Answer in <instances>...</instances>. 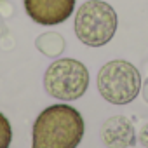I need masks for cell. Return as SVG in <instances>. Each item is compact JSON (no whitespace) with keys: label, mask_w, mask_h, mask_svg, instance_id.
<instances>
[{"label":"cell","mask_w":148,"mask_h":148,"mask_svg":"<svg viewBox=\"0 0 148 148\" xmlns=\"http://www.w3.org/2000/svg\"><path fill=\"white\" fill-rule=\"evenodd\" d=\"M86 132L84 119L70 105H52L38 113L32 131V148H77Z\"/></svg>","instance_id":"6da1fadb"},{"label":"cell","mask_w":148,"mask_h":148,"mask_svg":"<svg viewBox=\"0 0 148 148\" xmlns=\"http://www.w3.org/2000/svg\"><path fill=\"white\" fill-rule=\"evenodd\" d=\"M117 12L103 0H87L75 14V35L89 47L108 44L117 32Z\"/></svg>","instance_id":"7a4b0ae2"},{"label":"cell","mask_w":148,"mask_h":148,"mask_svg":"<svg viewBox=\"0 0 148 148\" xmlns=\"http://www.w3.org/2000/svg\"><path fill=\"white\" fill-rule=\"evenodd\" d=\"M139 70L124 59H113L98 71V91L112 105H127L141 91Z\"/></svg>","instance_id":"3957f363"},{"label":"cell","mask_w":148,"mask_h":148,"mask_svg":"<svg viewBox=\"0 0 148 148\" xmlns=\"http://www.w3.org/2000/svg\"><path fill=\"white\" fill-rule=\"evenodd\" d=\"M44 87L49 96L61 101H75L89 87V70L77 59L63 58L49 64L44 75Z\"/></svg>","instance_id":"277c9868"},{"label":"cell","mask_w":148,"mask_h":148,"mask_svg":"<svg viewBox=\"0 0 148 148\" xmlns=\"http://www.w3.org/2000/svg\"><path fill=\"white\" fill-rule=\"evenodd\" d=\"M77 0H25V11L42 26H54L64 23L75 11Z\"/></svg>","instance_id":"5b68a950"},{"label":"cell","mask_w":148,"mask_h":148,"mask_svg":"<svg viewBox=\"0 0 148 148\" xmlns=\"http://www.w3.org/2000/svg\"><path fill=\"white\" fill-rule=\"evenodd\" d=\"M101 136L108 148H131L136 145L134 127L124 115L110 117L101 127Z\"/></svg>","instance_id":"8992f818"},{"label":"cell","mask_w":148,"mask_h":148,"mask_svg":"<svg viewBox=\"0 0 148 148\" xmlns=\"http://www.w3.org/2000/svg\"><path fill=\"white\" fill-rule=\"evenodd\" d=\"M35 45L42 54H45L49 58H56L64 51V38L59 33L47 32V33H44L37 38Z\"/></svg>","instance_id":"52a82bcc"},{"label":"cell","mask_w":148,"mask_h":148,"mask_svg":"<svg viewBox=\"0 0 148 148\" xmlns=\"http://www.w3.org/2000/svg\"><path fill=\"white\" fill-rule=\"evenodd\" d=\"M12 141V129L4 113H0V148H9Z\"/></svg>","instance_id":"ba28073f"},{"label":"cell","mask_w":148,"mask_h":148,"mask_svg":"<svg viewBox=\"0 0 148 148\" xmlns=\"http://www.w3.org/2000/svg\"><path fill=\"white\" fill-rule=\"evenodd\" d=\"M139 143H141L145 148H148V124H145L143 129L139 131Z\"/></svg>","instance_id":"9c48e42d"},{"label":"cell","mask_w":148,"mask_h":148,"mask_svg":"<svg viewBox=\"0 0 148 148\" xmlns=\"http://www.w3.org/2000/svg\"><path fill=\"white\" fill-rule=\"evenodd\" d=\"M141 94H143V98H145V101L148 103V79H146V82L143 84V92H141Z\"/></svg>","instance_id":"30bf717a"}]
</instances>
